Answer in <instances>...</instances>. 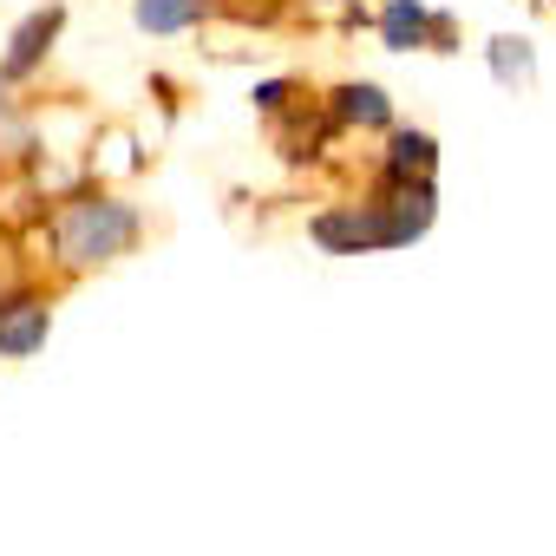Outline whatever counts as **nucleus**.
<instances>
[{
  "instance_id": "obj_1",
  "label": "nucleus",
  "mask_w": 556,
  "mask_h": 556,
  "mask_svg": "<svg viewBox=\"0 0 556 556\" xmlns=\"http://www.w3.org/2000/svg\"><path fill=\"white\" fill-rule=\"evenodd\" d=\"M439 216V197H432V177H413V184H393L387 203H361V210H328L308 223V236L328 249V255H367V249H406L432 229Z\"/></svg>"
},
{
  "instance_id": "obj_2",
  "label": "nucleus",
  "mask_w": 556,
  "mask_h": 556,
  "mask_svg": "<svg viewBox=\"0 0 556 556\" xmlns=\"http://www.w3.org/2000/svg\"><path fill=\"white\" fill-rule=\"evenodd\" d=\"M138 210L118 203V197H86V203H66L60 223H53V249L66 268H92V262H118L131 242H138Z\"/></svg>"
},
{
  "instance_id": "obj_3",
  "label": "nucleus",
  "mask_w": 556,
  "mask_h": 556,
  "mask_svg": "<svg viewBox=\"0 0 556 556\" xmlns=\"http://www.w3.org/2000/svg\"><path fill=\"white\" fill-rule=\"evenodd\" d=\"M380 40H387L393 53H413V47H439V53H452V14H432L426 0H387Z\"/></svg>"
},
{
  "instance_id": "obj_4",
  "label": "nucleus",
  "mask_w": 556,
  "mask_h": 556,
  "mask_svg": "<svg viewBox=\"0 0 556 556\" xmlns=\"http://www.w3.org/2000/svg\"><path fill=\"white\" fill-rule=\"evenodd\" d=\"M47 334H53V315H47V302H34V295L0 302V354H8V361H27V354H40V348H47Z\"/></svg>"
},
{
  "instance_id": "obj_5",
  "label": "nucleus",
  "mask_w": 556,
  "mask_h": 556,
  "mask_svg": "<svg viewBox=\"0 0 556 556\" xmlns=\"http://www.w3.org/2000/svg\"><path fill=\"white\" fill-rule=\"evenodd\" d=\"M60 21H66V14H60V8H47V14H34V21L14 34V53H8V79H27V73L47 60V47L60 40Z\"/></svg>"
},
{
  "instance_id": "obj_6",
  "label": "nucleus",
  "mask_w": 556,
  "mask_h": 556,
  "mask_svg": "<svg viewBox=\"0 0 556 556\" xmlns=\"http://www.w3.org/2000/svg\"><path fill=\"white\" fill-rule=\"evenodd\" d=\"M432 164H439V144H432V131H400V138H393V151H387V184L432 177Z\"/></svg>"
},
{
  "instance_id": "obj_7",
  "label": "nucleus",
  "mask_w": 556,
  "mask_h": 556,
  "mask_svg": "<svg viewBox=\"0 0 556 556\" xmlns=\"http://www.w3.org/2000/svg\"><path fill=\"white\" fill-rule=\"evenodd\" d=\"M210 8H216V0H138L131 21H138L144 34H184V27H197Z\"/></svg>"
},
{
  "instance_id": "obj_8",
  "label": "nucleus",
  "mask_w": 556,
  "mask_h": 556,
  "mask_svg": "<svg viewBox=\"0 0 556 556\" xmlns=\"http://www.w3.org/2000/svg\"><path fill=\"white\" fill-rule=\"evenodd\" d=\"M334 118L380 131V125H393V99H387L380 86H341V92H334Z\"/></svg>"
},
{
  "instance_id": "obj_9",
  "label": "nucleus",
  "mask_w": 556,
  "mask_h": 556,
  "mask_svg": "<svg viewBox=\"0 0 556 556\" xmlns=\"http://www.w3.org/2000/svg\"><path fill=\"white\" fill-rule=\"evenodd\" d=\"M491 73H497V86H530V73H536V53H530V40H510V34H497V40H491Z\"/></svg>"
}]
</instances>
